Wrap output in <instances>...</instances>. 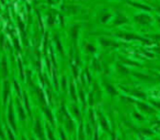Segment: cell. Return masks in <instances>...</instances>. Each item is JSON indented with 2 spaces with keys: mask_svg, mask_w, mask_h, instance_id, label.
Wrapping results in <instances>:
<instances>
[{
  "mask_svg": "<svg viewBox=\"0 0 160 140\" xmlns=\"http://www.w3.org/2000/svg\"><path fill=\"white\" fill-rule=\"evenodd\" d=\"M137 107L142 114H147V115H152L156 113V109H152L149 104H146L144 102H137Z\"/></svg>",
  "mask_w": 160,
  "mask_h": 140,
  "instance_id": "cell-3",
  "label": "cell"
},
{
  "mask_svg": "<svg viewBox=\"0 0 160 140\" xmlns=\"http://www.w3.org/2000/svg\"><path fill=\"white\" fill-rule=\"evenodd\" d=\"M133 116H134V118H136V119L139 120V122H142V120L145 119L144 116L142 115V113H138V112H134V113H133Z\"/></svg>",
  "mask_w": 160,
  "mask_h": 140,
  "instance_id": "cell-12",
  "label": "cell"
},
{
  "mask_svg": "<svg viewBox=\"0 0 160 140\" xmlns=\"http://www.w3.org/2000/svg\"><path fill=\"white\" fill-rule=\"evenodd\" d=\"M158 22H159V25H160V18H158Z\"/></svg>",
  "mask_w": 160,
  "mask_h": 140,
  "instance_id": "cell-19",
  "label": "cell"
},
{
  "mask_svg": "<svg viewBox=\"0 0 160 140\" xmlns=\"http://www.w3.org/2000/svg\"><path fill=\"white\" fill-rule=\"evenodd\" d=\"M33 133H35L36 138H38V140H46L44 128H43V125L40 119H36L35 124H34V126H33Z\"/></svg>",
  "mask_w": 160,
  "mask_h": 140,
  "instance_id": "cell-2",
  "label": "cell"
},
{
  "mask_svg": "<svg viewBox=\"0 0 160 140\" xmlns=\"http://www.w3.org/2000/svg\"><path fill=\"white\" fill-rule=\"evenodd\" d=\"M71 112L73 113V115H75L76 118H78V119H81V114H80V111L79 109H78L76 105H72V107H71Z\"/></svg>",
  "mask_w": 160,
  "mask_h": 140,
  "instance_id": "cell-10",
  "label": "cell"
},
{
  "mask_svg": "<svg viewBox=\"0 0 160 140\" xmlns=\"http://www.w3.org/2000/svg\"><path fill=\"white\" fill-rule=\"evenodd\" d=\"M78 138H79V140H85V130L82 129V126L80 127L79 133H78Z\"/></svg>",
  "mask_w": 160,
  "mask_h": 140,
  "instance_id": "cell-14",
  "label": "cell"
},
{
  "mask_svg": "<svg viewBox=\"0 0 160 140\" xmlns=\"http://www.w3.org/2000/svg\"><path fill=\"white\" fill-rule=\"evenodd\" d=\"M17 113H18V117L19 119L21 120V122H24L25 119H27V114H25V109H23L22 104H21L20 102H17Z\"/></svg>",
  "mask_w": 160,
  "mask_h": 140,
  "instance_id": "cell-6",
  "label": "cell"
},
{
  "mask_svg": "<svg viewBox=\"0 0 160 140\" xmlns=\"http://www.w3.org/2000/svg\"><path fill=\"white\" fill-rule=\"evenodd\" d=\"M9 94H10V87H9V83H5L3 85V104H7L8 102V99H9Z\"/></svg>",
  "mask_w": 160,
  "mask_h": 140,
  "instance_id": "cell-8",
  "label": "cell"
},
{
  "mask_svg": "<svg viewBox=\"0 0 160 140\" xmlns=\"http://www.w3.org/2000/svg\"><path fill=\"white\" fill-rule=\"evenodd\" d=\"M46 136L48 137V140H55V137H54L53 133H52V130H51L49 127H47L46 128Z\"/></svg>",
  "mask_w": 160,
  "mask_h": 140,
  "instance_id": "cell-13",
  "label": "cell"
},
{
  "mask_svg": "<svg viewBox=\"0 0 160 140\" xmlns=\"http://www.w3.org/2000/svg\"><path fill=\"white\" fill-rule=\"evenodd\" d=\"M21 140H27V138H24V137H22V139Z\"/></svg>",
  "mask_w": 160,
  "mask_h": 140,
  "instance_id": "cell-18",
  "label": "cell"
},
{
  "mask_svg": "<svg viewBox=\"0 0 160 140\" xmlns=\"http://www.w3.org/2000/svg\"><path fill=\"white\" fill-rule=\"evenodd\" d=\"M7 120L10 125V128L16 133L18 131V126H17V118H16V112H14V107L12 102L10 103L9 107H8V112H7Z\"/></svg>",
  "mask_w": 160,
  "mask_h": 140,
  "instance_id": "cell-1",
  "label": "cell"
},
{
  "mask_svg": "<svg viewBox=\"0 0 160 140\" xmlns=\"http://www.w3.org/2000/svg\"><path fill=\"white\" fill-rule=\"evenodd\" d=\"M70 94H71V99H72L73 101H77L78 100L77 95H76L75 88H73V85H71V88H70Z\"/></svg>",
  "mask_w": 160,
  "mask_h": 140,
  "instance_id": "cell-15",
  "label": "cell"
},
{
  "mask_svg": "<svg viewBox=\"0 0 160 140\" xmlns=\"http://www.w3.org/2000/svg\"><path fill=\"white\" fill-rule=\"evenodd\" d=\"M30 140H34V138H30Z\"/></svg>",
  "mask_w": 160,
  "mask_h": 140,
  "instance_id": "cell-20",
  "label": "cell"
},
{
  "mask_svg": "<svg viewBox=\"0 0 160 140\" xmlns=\"http://www.w3.org/2000/svg\"><path fill=\"white\" fill-rule=\"evenodd\" d=\"M65 115V129H66V131H68V133H73L76 129V126H75V122H73L72 119L70 118V116L67 114V112L65 111V113H62Z\"/></svg>",
  "mask_w": 160,
  "mask_h": 140,
  "instance_id": "cell-4",
  "label": "cell"
},
{
  "mask_svg": "<svg viewBox=\"0 0 160 140\" xmlns=\"http://www.w3.org/2000/svg\"><path fill=\"white\" fill-rule=\"evenodd\" d=\"M59 135H60V137H62V140H67V137H66V135H65L64 129H59Z\"/></svg>",
  "mask_w": 160,
  "mask_h": 140,
  "instance_id": "cell-16",
  "label": "cell"
},
{
  "mask_svg": "<svg viewBox=\"0 0 160 140\" xmlns=\"http://www.w3.org/2000/svg\"><path fill=\"white\" fill-rule=\"evenodd\" d=\"M6 135H7V137H8V139H9V140H17L16 137H14V131L12 130L11 128L6 129Z\"/></svg>",
  "mask_w": 160,
  "mask_h": 140,
  "instance_id": "cell-11",
  "label": "cell"
},
{
  "mask_svg": "<svg viewBox=\"0 0 160 140\" xmlns=\"http://www.w3.org/2000/svg\"><path fill=\"white\" fill-rule=\"evenodd\" d=\"M43 112H44V115L46 116V118L48 119V122L49 123H52V124H54V116H53V114H52V111L51 109L47 107V105H43Z\"/></svg>",
  "mask_w": 160,
  "mask_h": 140,
  "instance_id": "cell-7",
  "label": "cell"
},
{
  "mask_svg": "<svg viewBox=\"0 0 160 140\" xmlns=\"http://www.w3.org/2000/svg\"><path fill=\"white\" fill-rule=\"evenodd\" d=\"M98 138H99V136H98V133H94V140H98Z\"/></svg>",
  "mask_w": 160,
  "mask_h": 140,
  "instance_id": "cell-17",
  "label": "cell"
},
{
  "mask_svg": "<svg viewBox=\"0 0 160 140\" xmlns=\"http://www.w3.org/2000/svg\"><path fill=\"white\" fill-rule=\"evenodd\" d=\"M105 89H107V92H108V94H109V95H111V96L118 95V91H116V89L113 87V85L107 84V85H105Z\"/></svg>",
  "mask_w": 160,
  "mask_h": 140,
  "instance_id": "cell-9",
  "label": "cell"
},
{
  "mask_svg": "<svg viewBox=\"0 0 160 140\" xmlns=\"http://www.w3.org/2000/svg\"><path fill=\"white\" fill-rule=\"evenodd\" d=\"M98 117H99V123H100V126L102 127L103 130H105L107 133H110V124L108 122V119L102 115V114L99 112L98 114Z\"/></svg>",
  "mask_w": 160,
  "mask_h": 140,
  "instance_id": "cell-5",
  "label": "cell"
}]
</instances>
